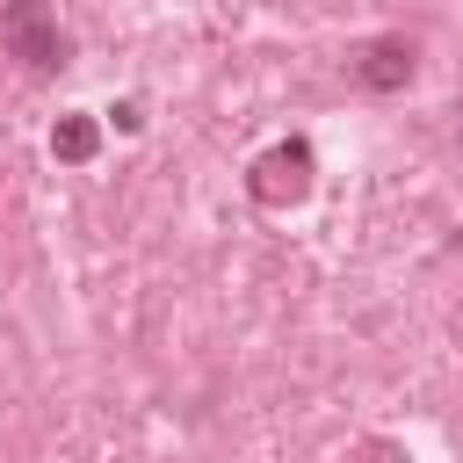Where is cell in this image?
I'll return each mask as SVG.
<instances>
[{"instance_id": "cell-1", "label": "cell", "mask_w": 463, "mask_h": 463, "mask_svg": "<svg viewBox=\"0 0 463 463\" xmlns=\"http://www.w3.org/2000/svg\"><path fill=\"white\" fill-rule=\"evenodd\" d=\"M0 51L22 58V65H36V72H51L65 58V36H58V22H51L43 0H7L0 7Z\"/></svg>"}, {"instance_id": "cell-2", "label": "cell", "mask_w": 463, "mask_h": 463, "mask_svg": "<svg viewBox=\"0 0 463 463\" xmlns=\"http://www.w3.org/2000/svg\"><path fill=\"white\" fill-rule=\"evenodd\" d=\"M354 80H362V87H376V94L405 87V80H412V43H405V36H376V43L354 58Z\"/></svg>"}, {"instance_id": "cell-3", "label": "cell", "mask_w": 463, "mask_h": 463, "mask_svg": "<svg viewBox=\"0 0 463 463\" xmlns=\"http://www.w3.org/2000/svg\"><path fill=\"white\" fill-rule=\"evenodd\" d=\"M51 152H58V159H87V152H94V123H87V116H65V123L51 130Z\"/></svg>"}]
</instances>
